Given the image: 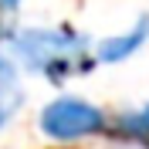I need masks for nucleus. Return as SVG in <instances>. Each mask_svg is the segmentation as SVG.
<instances>
[{"label":"nucleus","instance_id":"obj_1","mask_svg":"<svg viewBox=\"0 0 149 149\" xmlns=\"http://www.w3.org/2000/svg\"><path fill=\"white\" fill-rule=\"evenodd\" d=\"M14 54L37 74L47 78H68L85 65V37L68 27H27L14 37Z\"/></svg>","mask_w":149,"mask_h":149},{"label":"nucleus","instance_id":"obj_2","mask_svg":"<svg viewBox=\"0 0 149 149\" xmlns=\"http://www.w3.org/2000/svg\"><path fill=\"white\" fill-rule=\"evenodd\" d=\"M41 132L54 142H74L85 139V136H95V132L105 129V115L98 105L85 102V98H74V95H61L54 102H47L41 109V119H37Z\"/></svg>","mask_w":149,"mask_h":149},{"label":"nucleus","instance_id":"obj_3","mask_svg":"<svg viewBox=\"0 0 149 149\" xmlns=\"http://www.w3.org/2000/svg\"><path fill=\"white\" fill-rule=\"evenodd\" d=\"M149 41V17L142 14L136 24H132L125 34H115V37H105L102 44H98V61L105 65H115V61H125L139 51L142 44Z\"/></svg>","mask_w":149,"mask_h":149},{"label":"nucleus","instance_id":"obj_4","mask_svg":"<svg viewBox=\"0 0 149 149\" xmlns=\"http://www.w3.org/2000/svg\"><path fill=\"white\" fill-rule=\"evenodd\" d=\"M122 132H129V136H139V139H149V105H142V109L136 112H125L119 119Z\"/></svg>","mask_w":149,"mask_h":149},{"label":"nucleus","instance_id":"obj_5","mask_svg":"<svg viewBox=\"0 0 149 149\" xmlns=\"http://www.w3.org/2000/svg\"><path fill=\"white\" fill-rule=\"evenodd\" d=\"M17 3H20V0H0V7H7V10H14Z\"/></svg>","mask_w":149,"mask_h":149}]
</instances>
